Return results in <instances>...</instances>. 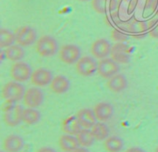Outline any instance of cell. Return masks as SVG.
<instances>
[{"label":"cell","mask_w":158,"mask_h":152,"mask_svg":"<svg viewBox=\"0 0 158 152\" xmlns=\"http://www.w3.org/2000/svg\"><path fill=\"white\" fill-rule=\"evenodd\" d=\"M81 49L78 46L74 44H66L60 49L59 57L60 60L66 64H74L81 58Z\"/></svg>","instance_id":"obj_5"},{"label":"cell","mask_w":158,"mask_h":152,"mask_svg":"<svg viewBox=\"0 0 158 152\" xmlns=\"http://www.w3.org/2000/svg\"><path fill=\"white\" fill-rule=\"evenodd\" d=\"M126 152H146L143 148H139V147H132L126 151Z\"/></svg>","instance_id":"obj_28"},{"label":"cell","mask_w":158,"mask_h":152,"mask_svg":"<svg viewBox=\"0 0 158 152\" xmlns=\"http://www.w3.org/2000/svg\"><path fill=\"white\" fill-rule=\"evenodd\" d=\"M107 87L114 93H120L127 89L128 81L127 77L123 74H117L110 78L107 81Z\"/></svg>","instance_id":"obj_16"},{"label":"cell","mask_w":158,"mask_h":152,"mask_svg":"<svg viewBox=\"0 0 158 152\" xmlns=\"http://www.w3.org/2000/svg\"><path fill=\"white\" fill-rule=\"evenodd\" d=\"M111 58L117 63H128L131 60V56L128 53L127 46L122 43H117L112 46Z\"/></svg>","instance_id":"obj_12"},{"label":"cell","mask_w":158,"mask_h":152,"mask_svg":"<svg viewBox=\"0 0 158 152\" xmlns=\"http://www.w3.org/2000/svg\"><path fill=\"white\" fill-rule=\"evenodd\" d=\"M98 63L92 57H83L76 63V70L82 77H90L97 72Z\"/></svg>","instance_id":"obj_6"},{"label":"cell","mask_w":158,"mask_h":152,"mask_svg":"<svg viewBox=\"0 0 158 152\" xmlns=\"http://www.w3.org/2000/svg\"><path fill=\"white\" fill-rule=\"evenodd\" d=\"M15 43L19 46L25 47L29 46L36 43L37 34L36 30L31 26H25L19 28L15 32Z\"/></svg>","instance_id":"obj_3"},{"label":"cell","mask_w":158,"mask_h":152,"mask_svg":"<svg viewBox=\"0 0 158 152\" xmlns=\"http://www.w3.org/2000/svg\"><path fill=\"white\" fill-rule=\"evenodd\" d=\"M103 146L107 152H120L123 149L124 141L117 136H110L104 141Z\"/></svg>","instance_id":"obj_21"},{"label":"cell","mask_w":158,"mask_h":152,"mask_svg":"<svg viewBox=\"0 0 158 152\" xmlns=\"http://www.w3.org/2000/svg\"><path fill=\"white\" fill-rule=\"evenodd\" d=\"M2 152H3V151H2Z\"/></svg>","instance_id":"obj_34"},{"label":"cell","mask_w":158,"mask_h":152,"mask_svg":"<svg viewBox=\"0 0 158 152\" xmlns=\"http://www.w3.org/2000/svg\"><path fill=\"white\" fill-rule=\"evenodd\" d=\"M53 79L52 73L46 68H38L32 72L31 76V82L36 87H46L50 85Z\"/></svg>","instance_id":"obj_10"},{"label":"cell","mask_w":158,"mask_h":152,"mask_svg":"<svg viewBox=\"0 0 158 152\" xmlns=\"http://www.w3.org/2000/svg\"><path fill=\"white\" fill-rule=\"evenodd\" d=\"M112 45L106 39H98L93 43L91 46V53L97 59L106 58L110 55Z\"/></svg>","instance_id":"obj_11"},{"label":"cell","mask_w":158,"mask_h":152,"mask_svg":"<svg viewBox=\"0 0 158 152\" xmlns=\"http://www.w3.org/2000/svg\"><path fill=\"white\" fill-rule=\"evenodd\" d=\"M59 146L64 152H73L80 147V144L77 136L66 134L59 138Z\"/></svg>","instance_id":"obj_18"},{"label":"cell","mask_w":158,"mask_h":152,"mask_svg":"<svg viewBox=\"0 0 158 152\" xmlns=\"http://www.w3.org/2000/svg\"><path fill=\"white\" fill-rule=\"evenodd\" d=\"M108 0H91L93 9L98 14H105L107 12Z\"/></svg>","instance_id":"obj_26"},{"label":"cell","mask_w":158,"mask_h":152,"mask_svg":"<svg viewBox=\"0 0 158 152\" xmlns=\"http://www.w3.org/2000/svg\"><path fill=\"white\" fill-rule=\"evenodd\" d=\"M41 119V114L35 108H27L23 109V121L28 125H34L39 123Z\"/></svg>","instance_id":"obj_22"},{"label":"cell","mask_w":158,"mask_h":152,"mask_svg":"<svg viewBox=\"0 0 158 152\" xmlns=\"http://www.w3.org/2000/svg\"><path fill=\"white\" fill-rule=\"evenodd\" d=\"M157 14H158V1L157 2Z\"/></svg>","instance_id":"obj_32"},{"label":"cell","mask_w":158,"mask_h":152,"mask_svg":"<svg viewBox=\"0 0 158 152\" xmlns=\"http://www.w3.org/2000/svg\"><path fill=\"white\" fill-rule=\"evenodd\" d=\"M149 35L154 39H158V23L150 30Z\"/></svg>","instance_id":"obj_27"},{"label":"cell","mask_w":158,"mask_h":152,"mask_svg":"<svg viewBox=\"0 0 158 152\" xmlns=\"http://www.w3.org/2000/svg\"><path fill=\"white\" fill-rule=\"evenodd\" d=\"M15 42V34L8 29L0 30V48L4 49L13 45Z\"/></svg>","instance_id":"obj_25"},{"label":"cell","mask_w":158,"mask_h":152,"mask_svg":"<svg viewBox=\"0 0 158 152\" xmlns=\"http://www.w3.org/2000/svg\"><path fill=\"white\" fill-rule=\"evenodd\" d=\"M32 70L27 63L23 61L15 62L10 69V76L15 81L23 83L30 80Z\"/></svg>","instance_id":"obj_4"},{"label":"cell","mask_w":158,"mask_h":152,"mask_svg":"<svg viewBox=\"0 0 158 152\" xmlns=\"http://www.w3.org/2000/svg\"><path fill=\"white\" fill-rule=\"evenodd\" d=\"M23 102L27 108H37L44 102V94L38 87H31L26 90Z\"/></svg>","instance_id":"obj_8"},{"label":"cell","mask_w":158,"mask_h":152,"mask_svg":"<svg viewBox=\"0 0 158 152\" xmlns=\"http://www.w3.org/2000/svg\"><path fill=\"white\" fill-rule=\"evenodd\" d=\"M77 138L80 144V146L84 147V148L91 147L96 141V138L94 137L91 130L86 129V128H83L77 134Z\"/></svg>","instance_id":"obj_23"},{"label":"cell","mask_w":158,"mask_h":152,"mask_svg":"<svg viewBox=\"0 0 158 152\" xmlns=\"http://www.w3.org/2000/svg\"><path fill=\"white\" fill-rule=\"evenodd\" d=\"M36 152H56L53 148H49V147H43L40 148Z\"/></svg>","instance_id":"obj_29"},{"label":"cell","mask_w":158,"mask_h":152,"mask_svg":"<svg viewBox=\"0 0 158 152\" xmlns=\"http://www.w3.org/2000/svg\"><path fill=\"white\" fill-rule=\"evenodd\" d=\"M24 140L18 134H10L3 141L5 152H19L24 146Z\"/></svg>","instance_id":"obj_15"},{"label":"cell","mask_w":158,"mask_h":152,"mask_svg":"<svg viewBox=\"0 0 158 152\" xmlns=\"http://www.w3.org/2000/svg\"><path fill=\"white\" fill-rule=\"evenodd\" d=\"M73 152H90L87 149V148H84V147L80 146L77 149H76Z\"/></svg>","instance_id":"obj_30"},{"label":"cell","mask_w":158,"mask_h":152,"mask_svg":"<svg viewBox=\"0 0 158 152\" xmlns=\"http://www.w3.org/2000/svg\"><path fill=\"white\" fill-rule=\"evenodd\" d=\"M63 131L66 134L77 136V134L83 129L77 120V116H70L63 121L62 125Z\"/></svg>","instance_id":"obj_19"},{"label":"cell","mask_w":158,"mask_h":152,"mask_svg":"<svg viewBox=\"0 0 158 152\" xmlns=\"http://www.w3.org/2000/svg\"><path fill=\"white\" fill-rule=\"evenodd\" d=\"M6 57L12 62L21 61L26 56V51L23 46L19 45H12L5 50Z\"/></svg>","instance_id":"obj_20"},{"label":"cell","mask_w":158,"mask_h":152,"mask_svg":"<svg viewBox=\"0 0 158 152\" xmlns=\"http://www.w3.org/2000/svg\"><path fill=\"white\" fill-rule=\"evenodd\" d=\"M49 87H50V89L52 90L54 94H63L69 90L70 83L66 77L58 75L53 77Z\"/></svg>","instance_id":"obj_17"},{"label":"cell","mask_w":158,"mask_h":152,"mask_svg":"<svg viewBox=\"0 0 158 152\" xmlns=\"http://www.w3.org/2000/svg\"><path fill=\"white\" fill-rule=\"evenodd\" d=\"M80 2H88V1H91V0H78Z\"/></svg>","instance_id":"obj_31"},{"label":"cell","mask_w":158,"mask_h":152,"mask_svg":"<svg viewBox=\"0 0 158 152\" xmlns=\"http://www.w3.org/2000/svg\"><path fill=\"white\" fill-rule=\"evenodd\" d=\"M120 72V66L119 63L114 61L112 58L102 59L98 63V69L97 73L103 79L109 80L116 74Z\"/></svg>","instance_id":"obj_7"},{"label":"cell","mask_w":158,"mask_h":152,"mask_svg":"<svg viewBox=\"0 0 158 152\" xmlns=\"http://www.w3.org/2000/svg\"><path fill=\"white\" fill-rule=\"evenodd\" d=\"M76 116L82 128L86 129H91L97 122L94 110L89 108H83L80 110Z\"/></svg>","instance_id":"obj_13"},{"label":"cell","mask_w":158,"mask_h":152,"mask_svg":"<svg viewBox=\"0 0 158 152\" xmlns=\"http://www.w3.org/2000/svg\"><path fill=\"white\" fill-rule=\"evenodd\" d=\"M155 152H158V147L157 148H156V150H155Z\"/></svg>","instance_id":"obj_33"},{"label":"cell","mask_w":158,"mask_h":152,"mask_svg":"<svg viewBox=\"0 0 158 152\" xmlns=\"http://www.w3.org/2000/svg\"><path fill=\"white\" fill-rule=\"evenodd\" d=\"M94 114L98 121L105 122L110 120L114 114V108L109 102H100L94 108Z\"/></svg>","instance_id":"obj_14"},{"label":"cell","mask_w":158,"mask_h":152,"mask_svg":"<svg viewBox=\"0 0 158 152\" xmlns=\"http://www.w3.org/2000/svg\"><path fill=\"white\" fill-rule=\"evenodd\" d=\"M93 134L96 138V141H105L110 134V130L107 125L101 121L97 122L94 126L91 128Z\"/></svg>","instance_id":"obj_24"},{"label":"cell","mask_w":158,"mask_h":152,"mask_svg":"<svg viewBox=\"0 0 158 152\" xmlns=\"http://www.w3.org/2000/svg\"><path fill=\"white\" fill-rule=\"evenodd\" d=\"M26 91V88L21 83L9 81L3 86L2 89V97L9 101H19L23 100Z\"/></svg>","instance_id":"obj_2"},{"label":"cell","mask_w":158,"mask_h":152,"mask_svg":"<svg viewBox=\"0 0 158 152\" xmlns=\"http://www.w3.org/2000/svg\"><path fill=\"white\" fill-rule=\"evenodd\" d=\"M23 108L20 105L10 107L4 112L3 120L5 124L9 127L18 126L23 121Z\"/></svg>","instance_id":"obj_9"},{"label":"cell","mask_w":158,"mask_h":152,"mask_svg":"<svg viewBox=\"0 0 158 152\" xmlns=\"http://www.w3.org/2000/svg\"><path fill=\"white\" fill-rule=\"evenodd\" d=\"M35 50L42 57H53L59 50L58 42L52 36L44 35L35 43Z\"/></svg>","instance_id":"obj_1"}]
</instances>
